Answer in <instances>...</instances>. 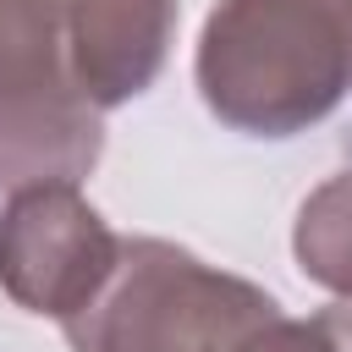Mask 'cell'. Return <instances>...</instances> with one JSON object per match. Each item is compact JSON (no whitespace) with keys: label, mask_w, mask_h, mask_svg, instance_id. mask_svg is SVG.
<instances>
[{"label":"cell","mask_w":352,"mask_h":352,"mask_svg":"<svg viewBox=\"0 0 352 352\" xmlns=\"http://www.w3.org/2000/svg\"><path fill=\"white\" fill-rule=\"evenodd\" d=\"M116 253L121 236L77 182L16 187L0 204V292L38 319H72L104 286Z\"/></svg>","instance_id":"4"},{"label":"cell","mask_w":352,"mask_h":352,"mask_svg":"<svg viewBox=\"0 0 352 352\" xmlns=\"http://www.w3.org/2000/svg\"><path fill=\"white\" fill-rule=\"evenodd\" d=\"M104 154V110L72 77V0H0V192L82 182Z\"/></svg>","instance_id":"3"},{"label":"cell","mask_w":352,"mask_h":352,"mask_svg":"<svg viewBox=\"0 0 352 352\" xmlns=\"http://www.w3.org/2000/svg\"><path fill=\"white\" fill-rule=\"evenodd\" d=\"M236 352H352V302H330V308H319L308 319L275 314Z\"/></svg>","instance_id":"7"},{"label":"cell","mask_w":352,"mask_h":352,"mask_svg":"<svg viewBox=\"0 0 352 352\" xmlns=\"http://www.w3.org/2000/svg\"><path fill=\"white\" fill-rule=\"evenodd\" d=\"M192 77L220 126L297 138L352 94V0H214Z\"/></svg>","instance_id":"1"},{"label":"cell","mask_w":352,"mask_h":352,"mask_svg":"<svg viewBox=\"0 0 352 352\" xmlns=\"http://www.w3.org/2000/svg\"><path fill=\"white\" fill-rule=\"evenodd\" d=\"M182 0H72V77L94 110L138 99L176 38Z\"/></svg>","instance_id":"5"},{"label":"cell","mask_w":352,"mask_h":352,"mask_svg":"<svg viewBox=\"0 0 352 352\" xmlns=\"http://www.w3.org/2000/svg\"><path fill=\"white\" fill-rule=\"evenodd\" d=\"M292 253L314 286L352 302V170L319 182L302 198L297 226H292Z\"/></svg>","instance_id":"6"},{"label":"cell","mask_w":352,"mask_h":352,"mask_svg":"<svg viewBox=\"0 0 352 352\" xmlns=\"http://www.w3.org/2000/svg\"><path fill=\"white\" fill-rule=\"evenodd\" d=\"M275 314V292L165 236H121L116 270L60 330L72 352H236Z\"/></svg>","instance_id":"2"}]
</instances>
